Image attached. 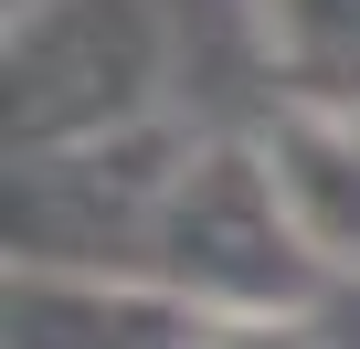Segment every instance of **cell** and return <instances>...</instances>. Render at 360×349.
Returning <instances> with one entry per match:
<instances>
[{"label":"cell","mask_w":360,"mask_h":349,"mask_svg":"<svg viewBox=\"0 0 360 349\" xmlns=\"http://www.w3.org/2000/svg\"><path fill=\"white\" fill-rule=\"evenodd\" d=\"M202 138L117 127L96 148H53V159H11V265H53V275H148V233L169 212V180Z\"/></svg>","instance_id":"3"},{"label":"cell","mask_w":360,"mask_h":349,"mask_svg":"<svg viewBox=\"0 0 360 349\" xmlns=\"http://www.w3.org/2000/svg\"><path fill=\"white\" fill-rule=\"evenodd\" d=\"M265 169L307 233L318 265H360V117L339 106H286L265 127Z\"/></svg>","instance_id":"5"},{"label":"cell","mask_w":360,"mask_h":349,"mask_svg":"<svg viewBox=\"0 0 360 349\" xmlns=\"http://www.w3.org/2000/svg\"><path fill=\"white\" fill-rule=\"evenodd\" d=\"M148 286L202 307L212 328L233 317H297L318 286V254L265 169V138H202L169 180V212L148 233Z\"/></svg>","instance_id":"1"},{"label":"cell","mask_w":360,"mask_h":349,"mask_svg":"<svg viewBox=\"0 0 360 349\" xmlns=\"http://www.w3.org/2000/svg\"><path fill=\"white\" fill-rule=\"evenodd\" d=\"M11 159L96 148L117 127H148L159 74H169V22L159 0H32L11 11Z\"/></svg>","instance_id":"2"},{"label":"cell","mask_w":360,"mask_h":349,"mask_svg":"<svg viewBox=\"0 0 360 349\" xmlns=\"http://www.w3.org/2000/svg\"><path fill=\"white\" fill-rule=\"evenodd\" d=\"M339 117H349V106H339Z\"/></svg>","instance_id":"7"},{"label":"cell","mask_w":360,"mask_h":349,"mask_svg":"<svg viewBox=\"0 0 360 349\" xmlns=\"http://www.w3.org/2000/svg\"><path fill=\"white\" fill-rule=\"evenodd\" d=\"M212 349H307V328L297 317H233V328H212Z\"/></svg>","instance_id":"6"},{"label":"cell","mask_w":360,"mask_h":349,"mask_svg":"<svg viewBox=\"0 0 360 349\" xmlns=\"http://www.w3.org/2000/svg\"><path fill=\"white\" fill-rule=\"evenodd\" d=\"M11 349H212V317L148 275H53L11 265Z\"/></svg>","instance_id":"4"}]
</instances>
